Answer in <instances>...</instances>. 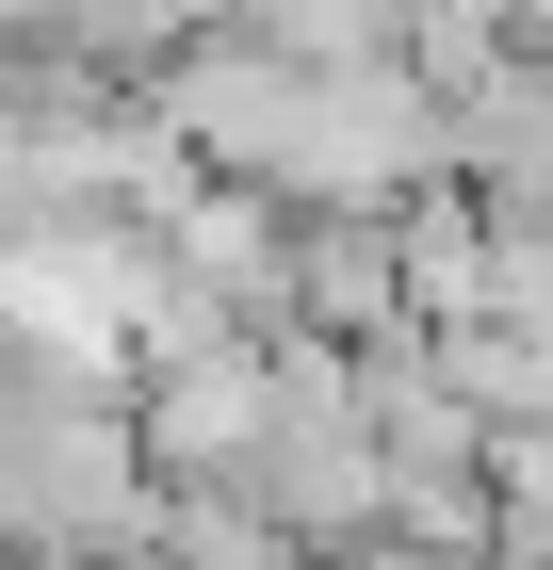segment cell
I'll return each mask as SVG.
<instances>
[{"mask_svg":"<svg viewBox=\"0 0 553 570\" xmlns=\"http://www.w3.org/2000/svg\"><path fill=\"white\" fill-rule=\"evenodd\" d=\"M326 570H488V554H472V538H407V522H358Z\"/></svg>","mask_w":553,"mask_h":570,"instance_id":"obj_3","label":"cell"},{"mask_svg":"<svg viewBox=\"0 0 553 570\" xmlns=\"http://www.w3.org/2000/svg\"><path fill=\"white\" fill-rule=\"evenodd\" d=\"M196 33H228V0H49L33 66H82V82H164Z\"/></svg>","mask_w":553,"mask_h":570,"instance_id":"obj_2","label":"cell"},{"mask_svg":"<svg viewBox=\"0 0 553 570\" xmlns=\"http://www.w3.org/2000/svg\"><path fill=\"white\" fill-rule=\"evenodd\" d=\"M440 179H456V115H440L424 66H309L294 164H277V213L294 228H326V213L391 228L407 196H440Z\"/></svg>","mask_w":553,"mask_h":570,"instance_id":"obj_1","label":"cell"}]
</instances>
